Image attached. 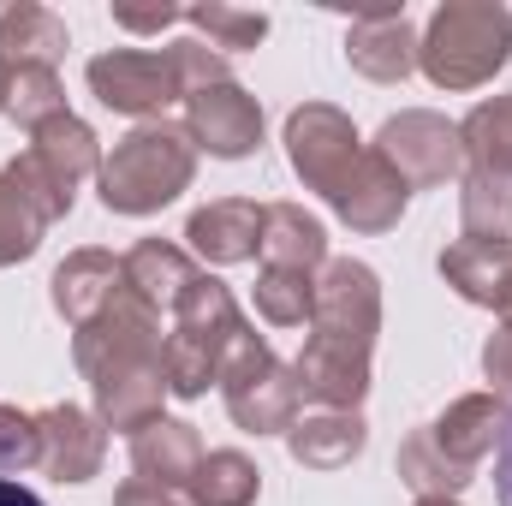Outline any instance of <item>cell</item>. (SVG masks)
Instances as JSON below:
<instances>
[{
    "mask_svg": "<svg viewBox=\"0 0 512 506\" xmlns=\"http://www.w3.org/2000/svg\"><path fill=\"white\" fill-rule=\"evenodd\" d=\"M191 173H197L191 131L173 126V120H143V126H131L114 143V155L102 161L96 185H102V203L114 215H155L179 191H191Z\"/></svg>",
    "mask_w": 512,
    "mask_h": 506,
    "instance_id": "cell-1",
    "label": "cell"
},
{
    "mask_svg": "<svg viewBox=\"0 0 512 506\" xmlns=\"http://www.w3.org/2000/svg\"><path fill=\"white\" fill-rule=\"evenodd\" d=\"M512 54V12L495 0H447L435 6L429 30L417 36V66L441 90L489 84Z\"/></svg>",
    "mask_w": 512,
    "mask_h": 506,
    "instance_id": "cell-2",
    "label": "cell"
},
{
    "mask_svg": "<svg viewBox=\"0 0 512 506\" xmlns=\"http://www.w3.org/2000/svg\"><path fill=\"white\" fill-rule=\"evenodd\" d=\"M239 328H245V316H239L233 292H227L215 274H197V286H191L185 304L173 310V328H167V346H161L167 393H179V399L209 393V381H221L227 346H233Z\"/></svg>",
    "mask_w": 512,
    "mask_h": 506,
    "instance_id": "cell-3",
    "label": "cell"
},
{
    "mask_svg": "<svg viewBox=\"0 0 512 506\" xmlns=\"http://www.w3.org/2000/svg\"><path fill=\"white\" fill-rule=\"evenodd\" d=\"M221 399H227V417L245 435H286L298 423L304 393H298L292 364H280L268 352V340L245 322L233 334V346H227V364H221Z\"/></svg>",
    "mask_w": 512,
    "mask_h": 506,
    "instance_id": "cell-4",
    "label": "cell"
},
{
    "mask_svg": "<svg viewBox=\"0 0 512 506\" xmlns=\"http://www.w3.org/2000/svg\"><path fill=\"white\" fill-rule=\"evenodd\" d=\"M382 334V280L370 262H322L316 274V304H310V346H328L340 358H364Z\"/></svg>",
    "mask_w": 512,
    "mask_h": 506,
    "instance_id": "cell-5",
    "label": "cell"
},
{
    "mask_svg": "<svg viewBox=\"0 0 512 506\" xmlns=\"http://www.w3.org/2000/svg\"><path fill=\"white\" fill-rule=\"evenodd\" d=\"M78 370L96 393V417L108 429H149L161 417V399H167V364L161 352H72Z\"/></svg>",
    "mask_w": 512,
    "mask_h": 506,
    "instance_id": "cell-6",
    "label": "cell"
},
{
    "mask_svg": "<svg viewBox=\"0 0 512 506\" xmlns=\"http://www.w3.org/2000/svg\"><path fill=\"white\" fill-rule=\"evenodd\" d=\"M90 90L102 108L131 114V120H161L167 102H185V84H179V66H173V48L149 54V48H114V54H96L90 60Z\"/></svg>",
    "mask_w": 512,
    "mask_h": 506,
    "instance_id": "cell-7",
    "label": "cell"
},
{
    "mask_svg": "<svg viewBox=\"0 0 512 506\" xmlns=\"http://www.w3.org/2000/svg\"><path fill=\"white\" fill-rule=\"evenodd\" d=\"M286 155H292V173H298L310 191L334 197L340 179L352 173V161L364 155V143H358V126H352L340 108L304 102V108L286 114Z\"/></svg>",
    "mask_w": 512,
    "mask_h": 506,
    "instance_id": "cell-8",
    "label": "cell"
},
{
    "mask_svg": "<svg viewBox=\"0 0 512 506\" xmlns=\"http://www.w3.org/2000/svg\"><path fill=\"white\" fill-rule=\"evenodd\" d=\"M376 149L399 167L405 185H447V179L465 173V137H459V126H447L441 114H423V108L393 114L382 126V137H376Z\"/></svg>",
    "mask_w": 512,
    "mask_h": 506,
    "instance_id": "cell-9",
    "label": "cell"
},
{
    "mask_svg": "<svg viewBox=\"0 0 512 506\" xmlns=\"http://www.w3.org/2000/svg\"><path fill=\"white\" fill-rule=\"evenodd\" d=\"M185 131H191L197 149H209L221 161H239L262 143V108H256L251 90H239L227 78V84H209V90L185 96Z\"/></svg>",
    "mask_w": 512,
    "mask_h": 506,
    "instance_id": "cell-10",
    "label": "cell"
},
{
    "mask_svg": "<svg viewBox=\"0 0 512 506\" xmlns=\"http://www.w3.org/2000/svg\"><path fill=\"white\" fill-rule=\"evenodd\" d=\"M328 203L340 209V221L352 233H387V227H399V215L411 203V185L399 179V167L387 161L376 143H364V155L352 161V173L340 179V191Z\"/></svg>",
    "mask_w": 512,
    "mask_h": 506,
    "instance_id": "cell-11",
    "label": "cell"
},
{
    "mask_svg": "<svg viewBox=\"0 0 512 506\" xmlns=\"http://www.w3.org/2000/svg\"><path fill=\"white\" fill-rule=\"evenodd\" d=\"M42 429V471L54 483H90L108 459V423L90 417L84 405H48L36 411Z\"/></svg>",
    "mask_w": 512,
    "mask_h": 506,
    "instance_id": "cell-12",
    "label": "cell"
},
{
    "mask_svg": "<svg viewBox=\"0 0 512 506\" xmlns=\"http://www.w3.org/2000/svg\"><path fill=\"white\" fill-rule=\"evenodd\" d=\"M346 60L370 84L411 78V66H417V30H411L405 6H370V12H358L352 30H346Z\"/></svg>",
    "mask_w": 512,
    "mask_h": 506,
    "instance_id": "cell-13",
    "label": "cell"
},
{
    "mask_svg": "<svg viewBox=\"0 0 512 506\" xmlns=\"http://www.w3.org/2000/svg\"><path fill=\"white\" fill-rule=\"evenodd\" d=\"M30 167L72 203L78 197V185L90 179V173H102V149H96V131L84 126L78 114H60V120H48V126L30 131Z\"/></svg>",
    "mask_w": 512,
    "mask_h": 506,
    "instance_id": "cell-14",
    "label": "cell"
},
{
    "mask_svg": "<svg viewBox=\"0 0 512 506\" xmlns=\"http://www.w3.org/2000/svg\"><path fill=\"white\" fill-rule=\"evenodd\" d=\"M441 280H447L465 304H483V310H495L501 322H512V245L459 239V245L441 251Z\"/></svg>",
    "mask_w": 512,
    "mask_h": 506,
    "instance_id": "cell-15",
    "label": "cell"
},
{
    "mask_svg": "<svg viewBox=\"0 0 512 506\" xmlns=\"http://www.w3.org/2000/svg\"><path fill=\"white\" fill-rule=\"evenodd\" d=\"M185 239H191V251L203 256V262H215V268L251 262L262 251V203L221 197V203H209V209H197L185 221Z\"/></svg>",
    "mask_w": 512,
    "mask_h": 506,
    "instance_id": "cell-16",
    "label": "cell"
},
{
    "mask_svg": "<svg viewBox=\"0 0 512 506\" xmlns=\"http://www.w3.org/2000/svg\"><path fill=\"white\" fill-rule=\"evenodd\" d=\"M120 274H126V286L149 304V310H179L185 304V292L197 286V262L191 251H179V245H167V239H137L126 256H120Z\"/></svg>",
    "mask_w": 512,
    "mask_h": 506,
    "instance_id": "cell-17",
    "label": "cell"
},
{
    "mask_svg": "<svg viewBox=\"0 0 512 506\" xmlns=\"http://www.w3.org/2000/svg\"><path fill=\"white\" fill-rule=\"evenodd\" d=\"M501 423H507V405H501L495 393H465V399H453V405L429 423V441H435L453 465L477 471V465L495 453Z\"/></svg>",
    "mask_w": 512,
    "mask_h": 506,
    "instance_id": "cell-18",
    "label": "cell"
},
{
    "mask_svg": "<svg viewBox=\"0 0 512 506\" xmlns=\"http://www.w3.org/2000/svg\"><path fill=\"white\" fill-rule=\"evenodd\" d=\"M262 268H292V274H316L328 262V233L316 215H304L298 203H262Z\"/></svg>",
    "mask_w": 512,
    "mask_h": 506,
    "instance_id": "cell-19",
    "label": "cell"
},
{
    "mask_svg": "<svg viewBox=\"0 0 512 506\" xmlns=\"http://www.w3.org/2000/svg\"><path fill=\"white\" fill-rule=\"evenodd\" d=\"M370 429L358 411H322V417H298L286 429V447L304 471H346L358 453H364Z\"/></svg>",
    "mask_w": 512,
    "mask_h": 506,
    "instance_id": "cell-20",
    "label": "cell"
},
{
    "mask_svg": "<svg viewBox=\"0 0 512 506\" xmlns=\"http://www.w3.org/2000/svg\"><path fill=\"white\" fill-rule=\"evenodd\" d=\"M197 465H203V441H197V429L179 423V417H155L149 429L131 435V471H137V477L185 483V489H191Z\"/></svg>",
    "mask_w": 512,
    "mask_h": 506,
    "instance_id": "cell-21",
    "label": "cell"
},
{
    "mask_svg": "<svg viewBox=\"0 0 512 506\" xmlns=\"http://www.w3.org/2000/svg\"><path fill=\"white\" fill-rule=\"evenodd\" d=\"M120 256L108 251H72L60 268H54V310L72 322V328H84L114 292H120Z\"/></svg>",
    "mask_w": 512,
    "mask_h": 506,
    "instance_id": "cell-22",
    "label": "cell"
},
{
    "mask_svg": "<svg viewBox=\"0 0 512 506\" xmlns=\"http://www.w3.org/2000/svg\"><path fill=\"white\" fill-rule=\"evenodd\" d=\"M393 471H399V483H405L417 501H459V495L471 489V477H477V471L453 465V459L429 441V423H423V429H411V435L399 441Z\"/></svg>",
    "mask_w": 512,
    "mask_h": 506,
    "instance_id": "cell-23",
    "label": "cell"
},
{
    "mask_svg": "<svg viewBox=\"0 0 512 506\" xmlns=\"http://www.w3.org/2000/svg\"><path fill=\"white\" fill-rule=\"evenodd\" d=\"M66 54V24L36 6V0H18L0 12V60L6 66H54Z\"/></svg>",
    "mask_w": 512,
    "mask_h": 506,
    "instance_id": "cell-24",
    "label": "cell"
},
{
    "mask_svg": "<svg viewBox=\"0 0 512 506\" xmlns=\"http://www.w3.org/2000/svg\"><path fill=\"white\" fill-rule=\"evenodd\" d=\"M459 227L477 245H512V179H501V173H465Z\"/></svg>",
    "mask_w": 512,
    "mask_h": 506,
    "instance_id": "cell-25",
    "label": "cell"
},
{
    "mask_svg": "<svg viewBox=\"0 0 512 506\" xmlns=\"http://www.w3.org/2000/svg\"><path fill=\"white\" fill-rule=\"evenodd\" d=\"M42 233H48V209L24 191V179L12 167H0V268L36 256Z\"/></svg>",
    "mask_w": 512,
    "mask_h": 506,
    "instance_id": "cell-26",
    "label": "cell"
},
{
    "mask_svg": "<svg viewBox=\"0 0 512 506\" xmlns=\"http://www.w3.org/2000/svg\"><path fill=\"white\" fill-rule=\"evenodd\" d=\"M459 137H465L471 173H501V179H512V96H495V102L471 108Z\"/></svg>",
    "mask_w": 512,
    "mask_h": 506,
    "instance_id": "cell-27",
    "label": "cell"
},
{
    "mask_svg": "<svg viewBox=\"0 0 512 506\" xmlns=\"http://www.w3.org/2000/svg\"><path fill=\"white\" fill-rule=\"evenodd\" d=\"M191 495H197V506H256L262 471H256L245 453H233V447L203 453V465H197V477H191Z\"/></svg>",
    "mask_w": 512,
    "mask_h": 506,
    "instance_id": "cell-28",
    "label": "cell"
},
{
    "mask_svg": "<svg viewBox=\"0 0 512 506\" xmlns=\"http://www.w3.org/2000/svg\"><path fill=\"white\" fill-rule=\"evenodd\" d=\"M6 114L24 131L48 126L66 114V84L54 66H12V90H6Z\"/></svg>",
    "mask_w": 512,
    "mask_h": 506,
    "instance_id": "cell-29",
    "label": "cell"
},
{
    "mask_svg": "<svg viewBox=\"0 0 512 506\" xmlns=\"http://www.w3.org/2000/svg\"><path fill=\"white\" fill-rule=\"evenodd\" d=\"M316 304V274H292V268H262L256 274V310L274 328H304Z\"/></svg>",
    "mask_w": 512,
    "mask_h": 506,
    "instance_id": "cell-30",
    "label": "cell"
},
{
    "mask_svg": "<svg viewBox=\"0 0 512 506\" xmlns=\"http://www.w3.org/2000/svg\"><path fill=\"white\" fill-rule=\"evenodd\" d=\"M185 24H191V30H203L215 54H239V48H256V42L268 36V12L221 6V0H215V6H191V12H185Z\"/></svg>",
    "mask_w": 512,
    "mask_h": 506,
    "instance_id": "cell-31",
    "label": "cell"
},
{
    "mask_svg": "<svg viewBox=\"0 0 512 506\" xmlns=\"http://www.w3.org/2000/svg\"><path fill=\"white\" fill-rule=\"evenodd\" d=\"M18 471H42V429L30 411L0 405V477H18Z\"/></svg>",
    "mask_w": 512,
    "mask_h": 506,
    "instance_id": "cell-32",
    "label": "cell"
},
{
    "mask_svg": "<svg viewBox=\"0 0 512 506\" xmlns=\"http://www.w3.org/2000/svg\"><path fill=\"white\" fill-rule=\"evenodd\" d=\"M114 506H197V495L185 483H155V477L131 471L126 483H120V495H114Z\"/></svg>",
    "mask_w": 512,
    "mask_h": 506,
    "instance_id": "cell-33",
    "label": "cell"
},
{
    "mask_svg": "<svg viewBox=\"0 0 512 506\" xmlns=\"http://www.w3.org/2000/svg\"><path fill=\"white\" fill-rule=\"evenodd\" d=\"M483 376L512 393V322H501V328L489 334V346H483Z\"/></svg>",
    "mask_w": 512,
    "mask_h": 506,
    "instance_id": "cell-34",
    "label": "cell"
},
{
    "mask_svg": "<svg viewBox=\"0 0 512 506\" xmlns=\"http://www.w3.org/2000/svg\"><path fill=\"white\" fill-rule=\"evenodd\" d=\"M114 24H120V30H137V36H155V30H167V24H185V12H179V6H161V12H131V6H120Z\"/></svg>",
    "mask_w": 512,
    "mask_h": 506,
    "instance_id": "cell-35",
    "label": "cell"
},
{
    "mask_svg": "<svg viewBox=\"0 0 512 506\" xmlns=\"http://www.w3.org/2000/svg\"><path fill=\"white\" fill-rule=\"evenodd\" d=\"M495 489H501V506H512V411L501 423V441H495Z\"/></svg>",
    "mask_w": 512,
    "mask_h": 506,
    "instance_id": "cell-36",
    "label": "cell"
},
{
    "mask_svg": "<svg viewBox=\"0 0 512 506\" xmlns=\"http://www.w3.org/2000/svg\"><path fill=\"white\" fill-rule=\"evenodd\" d=\"M0 506H42V495H30L24 483H12V477H0Z\"/></svg>",
    "mask_w": 512,
    "mask_h": 506,
    "instance_id": "cell-37",
    "label": "cell"
},
{
    "mask_svg": "<svg viewBox=\"0 0 512 506\" xmlns=\"http://www.w3.org/2000/svg\"><path fill=\"white\" fill-rule=\"evenodd\" d=\"M6 90H12V66L0 60V114H6Z\"/></svg>",
    "mask_w": 512,
    "mask_h": 506,
    "instance_id": "cell-38",
    "label": "cell"
},
{
    "mask_svg": "<svg viewBox=\"0 0 512 506\" xmlns=\"http://www.w3.org/2000/svg\"><path fill=\"white\" fill-rule=\"evenodd\" d=\"M417 506H459V501H417Z\"/></svg>",
    "mask_w": 512,
    "mask_h": 506,
    "instance_id": "cell-39",
    "label": "cell"
}]
</instances>
